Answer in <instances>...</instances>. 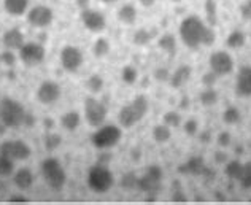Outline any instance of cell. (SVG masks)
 Segmentation results:
<instances>
[{
	"instance_id": "7bdbcfd3",
	"label": "cell",
	"mask_w": 251,
	"mask_h": 205,
	"mask_svg": "<svg viewBox=\"0 0 251 205\" xmlns=\"http://www.w3.org/2000/svg\"><path fill=\"white\" fill-rule=\"evenodd\" d=\"M216 81H218V75L211 70L207 72V74L202 77V84L205 86V88H215Z\"/></svg>"
},
{
	"instance_id": "681fc988",
	"label": "cell",
	"mask_w": 251,
	"mask_h": 205,
	"mask_svg": "<svg viewBox=\"0 0 251 205\" xmlns=\"http://www.w3.org/2000/svg\"><path fill=\"white\" fill-rule=\"evenodd\" d=\"M201 142H210V134H208V132H203V134L201 135Z\"/></svg>"
},
{
	"instance_id": "8d00e7d4",
	"label": "cell",
	"mask_w": 251,
	"mask_h": 205,
	"mask_svg": "<svg viewBox=\"0 0 251 205\" xmlns=\"http://www.w3.org/2000/svg\"><path fill=\"white\" fill-rule=\"evenodd\" d=\"M205 13H207L208 26L215 27V24H216V3H215V0H207L205 2Z\"/></svg>"
},
{
	"instance_id": "4fadbf2b",
	"label": "cell",
	"mask_w": 251,
	"mask_h": 205,
	"mask_svg": "<svg viewBox=\"0 0 251 205\" xmlns=\"http://www.w3.org/2000/svg\"><path fill=\"white\" fill-rule=\"evenodd\" d=\"M18 52L21 62L24 65H27V67H35V65H40L45 61V48L40 43L35 42L24 43L23 48Z\"/></svg>"
},
{
	"instance_id": "5bb4252c",
	"label": "cell",
	"mask_w": 251,
	"mask_h": 205,
	"mask_svg": "<svg viewBox=\"0 0 251 205\" xmlns=\"http://www.w3.org/2000/svg\"><path fill=\"white\" fill-rule=\"evenodd\" d=\"M80 19H81L84 27L91 32H94V34L102 32V30H105V27H107V19H105V16L100 11H97L94 8H89V6L81 10Z\"/></svg>"
},
{
	"instance_id": "7dc6e473",
	"label": "cell",
	"mask_w": 251,
	"mask_h": 205,
	"mask_svg": "<svg viewBox=\"0 0 251 205\" xmlns=\"http://www.w3.org/2000/svg\"><path fill=\"white\" fill-rule=\"evenodd\" d=\"M76 5L80 6L81 10H84V8H88V6H89V0H76Z\"/></svg>"
},
{
	"instance_id": "c3c4849f",
	"label": "cell",
	"mask_w": 251,
	"mask_h": 205,
	"mask_svg": "<svg viewBox=\"0 0 251 205\" xmlns=\"http://www.w3.org/2000/svg\"><path fill=\"white\" fill-rule=\"evenodd\" d=\"M138 3L143 5V6H147V8H148V6H153L156 3V0H138Z\"/></svg>"
},
{
	"instance_id": "4dcf8cb0",
	"label": "cell",
	"mask_w": 251,
	"mask_h": 205,
	"mask_svg": "<svg viewBox=\"0 0 251 205\" xmlns=\"http://www.w3.org/2000/svg\"><path fill=\"white\" fill-rule=\"evenodd\" d=\"M151 40H153V32L147 27H140L134 34V43L137 46H147Z\"/></svg>"
},
{
	"instance_id": "52a82bcc",
	"label": "cell",
	"mask_w": 251,
	"mask_h": 205,
	"mask_svg": "<svg viewBox=\"0 0 251 205\" xmlns=\"http://www.w3.org/2000/svg\"><path fill=\"white\" fill-rule=\"evenodd\" d=\"M162 178H164V172L159 165L157 164L148 165L143 174L138 177L137 188L140 189L142 193L156 194V193H159L162 188Z\"/></svg>"
},
{
	"instance_id": "1f68e13d",
	"label": "cell",
	"mask_w": 251,
	"mask_h": 205,
	"mask_svg": "<svg viewBox=\"0 0 251 205\" xmlns=\"http://www.w3.org/2000/svg\"><path fill=\"white\" fill-rule=\"evenodd\" d=\"M121 80L126 84H134L138 80V70L134 67V65H126L121 70Z\"/></svg>"
},
{
	"instance_id": "f907efd6",
	"label": "cell",
	"mask_w": 251,
	"mask_h": 205,
	"mask_svg": "<svg viewBox=\"0 0 251 205\" xmlns=\"http://www.w3.org/2000/svg\"><path fill=\"white\" fill-rule=\"evenodd\" d=\"M99 2H102V3H115V2H118V0H99Z\"/></svg>"
},
{
	"instance_id": "d6a6232c",
	"label": "cell",
	"mask_w": 251,
	"mask_h": 205,
	"mask_svg": "<svg viewBox=\"0 0 251 205\" xmlns=\"http://www.w3.org/2000/svg\"><path fill=\"white\" fill-rule=\"evenodd\" d=\"M240 118H242L240 110L237 107H229V108L224 110V113H223V121L226 124H229V126L237 124L240 121Z\"/></svg>"
},
{
	"instance_id": "9a60e30c",
	"label": "cell",
	"mask_w": 251,
	"mask_h": 205,
	"mask_svg": "<svg viewBox=\"0 0 251 205\" xmlns=\"http://www.w3.org/2000/svg\"><path fill=\"white\" fill-rule=\"evenodd\" d=\"M37 101L42 105H54L61 97V86L52 80H46L40 83L37 89Z\"/></svg>"
},
{
	"instance_id": "9c48e42d",
	"label": "cell",
	"mask_w": 251,
	"mask_h": 205,
	"mask_svg": "<svg viewBox=\"0 0 251 205\" xmlns=\"http://www.w3.org/2000/svg\"><path fill=\"white\" fill-rule=\"evenodd\" d=\"M0 154L8 156L13 161H25L32 154V150L24 140H6L0 145Z\"/></svg>"
},
{
	"instance_id": "b9f144b4",
	"label": "cell",
	"mask_w": 251,
	"mask_h": 205,
	"mask_svg": "<svg viewBox=\"0 0 251 205\" xmlns=\"http://www.w3.org/2000/svg\"><path fill=\"white\" fill-rule=\"evenodd\" d=\"M183 129H184V132H186V135H196L197 134V130H199V123H197L196 120H188L186 123H184V126H183Z\"/></svg>"
},
{
	"instance_id": "bcb514c9",
	"label": "cell",
	"mask_w": 251,
	"mask_h": 205,
	"mask_svg": "<svg viewBox=\"0 0 251 205\" xmlns=\"http://www.w3.org/2000/svg\"><path fill=\"white\" fill-rule=\"evenodd\" d=\"M25 201H27L25 196H11L10 197V202H25Z\"/></svg>"
},
{
	"instance_id": "7c38bea8",
	"label": "cell",
	"mask_w": 251,
	"mask_h": 205,
	"mask_svg": "<svg viewBox=\"0 0 251 205\" xmlns=\"http://www.w3.org/2000/svg\"><path fill=\"white\" fill-rule=\"evenodd\" d=\"M54 11L46 5H37L27 11V23L35 29H46L52 24Z\"/></svg>"
},
{
	"instance_id": "484cf974",
	"label": "cell",
	"mask_w": 251,
	"mask_h": 205,
	"mask_svg": "<svg viewBox=\"0 0 251 205\" xmlns=\"http://www.w3.org/2000/svg\"><path fill=\"white\" fill-rule=\"evenodd\" d=\"M247 43V35L243 34L242 30H232L230 34L227 35L226 38V46L230 50H237V48H242V46H245Z\"/></svg>"
},
{
	"instance_id": "f6af8a7d",
	"label": "cell",
	"mask_w": 251,
	"mask_h": 205,
	"mask_svg": "<svg viewBox=\"0 0 251 205\" xmlns=\"http://www.w3.org/2000/svg\"><path fill=\"white\" fill-rule=\"evenodd\" d=\"M240 15L243 19L251 21V0H247V2L240 6Z\"/></svg>"
},
{
	"instance_id": "836d02e7",
	"label": "cell",
	"mask_w": 251,
	"mask_h": 205,
	"mask_svg": "<svg viewBox=\"0 0 251 205\" xmlns=\"http://www.w3.org/2000/svg\"><path fill=\"white\" fill-rule=\"evenodd\" d=\"M239 183L242 184V188L251 189V161L242 165V174L239 178Z\"/></svg>"
},
{
	"instance_id": "f546056e",
	"label": "cell",
	"mask_w": 251,
	"mask_h": 205,
	"mask_svg": "<svg viewBox=\"0 0 251 205\" xmlns=\"http://www.w3.org/2000/svg\"><path fill=\"white\" fill-rule=\"evenodd\" d=\"M103 86H105L103 78L100 75H97V74L91 75L88 80H86V88H88L92 94H99V92H102Z\"/></svg>"
},
{
	"instance_id": "6da1fadb",
	"label": "cell",
	"mask_w": 251,
	"mask_h": 205,
	"mask_svg": "<svg viewBox=\"0 0 251 205\" xmlns=\"http://www.w3.org/2000/svg\"><path fill=\"white\" fill-rule=\"evenodd\" d=\"M210 29L207 23H203L199 16L191 15L184 18L180 24V38L188 48H199L205 43V35Z\"/></svg>"
},
{
	"instance_id": "83f0119b",
	"label": "cell",
	"mask_w": 251,
	"mask_h": 205,
	"mask_svg": "<svg viewBox=\"0 0 251 205\" xmlns=\"http://www.w3.org/2000/svg\"><path fill=\"white\" fill-rule=\"evenodd\" d=\"M218 99H220V96L213 88H205L199 94V102L203 107H213V105L218 103Z\"/></svg>"
},
{
	"instance_id": "f35d334b",
	"label": "cell",
	"mask_w": 251,
	"mask_h": 205,
	"mask_svg": "<svg viewBox=\"0 0 251 205\" xmlns=\"http://www.w3.org/2000/svg\"><path fill=\"white\" fill-rule=\"evenodd\" d=\"M0 64L6 65V67H15V64H16L15 52L10 50H5L3 52H0Z\"/></svg>"
},
{
	"instance_id": "7402d4cb",
	"label": "cell",
	"mask_w": 251,
	"mask_h": 205,
	"mask_svg": "<svg viewBox=\"0 0 251 205\" xmlns=\"http://www.w3.org/2000/svg\"><path fill=\"white\" fill-rule=\"evenodd\" d=\"M3 8L11 16H23L27 13L29 0H3Z\"/></svg>"
},
{
	"instance_id": "d590c367",
	"label": "cell",
	"mask_w": 251,
	"mask_h": 205,
	"mask_svg": "<svg viewBox=\"0 0 251 205\" xmlns=\"http://www.w3.org/2000/svg\"><path fill=\"white\" fill-rule=\"evenodd\" d=\"M162 123L167 124L169 128H180L181 126V115L178 111H167L162 116Z\"/></svg>"
},
{
	"instance_id": "5b68a950",
	"label": "cell",
	"mask_w": 251,
	"mask_h": 205,
	"mask_svg": "<svg viewBox=\"0 0 251 205\" xmlns=\"http://www.w3.org/2000/svg\"><path fill=\"white\" fill-rule=\"evenodd\" d=\"M42 175L45 183L48 184L51 189H62L67 181V174L62 164L59 162L56 157H46L42 162Z\"/></svg>"
},
{
	"instance_id": "ffe728a7",
	"label": "cell",
	"mask_w": 251,
	"mask_h": 205,
	"mask_svg": "<svg viewBox=\"0 0 251 205\" xmlns=\"http://www.w3.org/2000/svg\"><path fill=\"white\" fill-rule=\"evenodd\" d=\"M191 75H193V69H191L189 65H180V67L170 75L172 88H181V86H184L191 80Z\"/></svg>"
},
{
	"instance_id": "f1b7e54d",
	"label": "cell",
	"mask_w": 251,
	"mask_h": 205,
	"mask_svg": "<svg viewBox=\"0 0 251 205\" xmlns=\"http://www.w3.org/2000/svg\"><path fill=\"white\" fill-rule=\"evenodd\" d=\"M242 162L240 161H229L226 162V167H224V174H226L227 178L230 180H235L239 181L240 174H242Z\"/></svg>"
},
{
	"instance_id": "44dd1931",
	"label": "cell",
	"mask_w": 251,
	"mask_h": 205,
	"mask_svg": "<svg viewBox=\"0 0 251 205\" xmlns=\"http://www.w3.org/2000/svg\"><path fill=\"white\" fill-rule=\"evenodd\" d=\"M61 126L67 130V132H74L80 128L81 124V115L78 113L75 110H70V111H65V113L61 116Z\"/></svg>"
},
{
	"instance_id": "e575fe53",
	"label": "cell",
	"mask_w": 251,
	"mask_h": 205,
	"mask_svg": "<svg viewBox=\"0 0 251 205\" xmlns=\"http://www.w3.org/2000/svg\"><path fill=\"white\" fill-rule=\"evenodd\" d=\"M15 172V161L10 159L8 156L0 154V175H11Z\"/></svg>"
},
{
	"instance_id": "3957f363",
	"label": "cell",
	"mask_w": 251,
	"mask_h": 205,
	"mask_svg": "<svg viewBox=\"0 0 251 205\" xmlns=\"http://www.w3.org/2000/svg\"><path fill=\"white\" fill-rule=\"evenodd\" d=\"M150 103L148 99L145 96H137L130 103L124 105L120 110V115H118V120H120L121 128L124 129H130L134 128L137 123H140L145 115L148 113Z\"/></svg>"
},
{
	"instance_id": "8fae6325",
	"label": "cell",
	"mask_w": 251,
	"mask_h": 205,
	"mask_svg": "<svg viewBox=\"0 0 251 205\" xmlns=\"http://www.w3.org/2000/svg\"><path fill=\"white\" fill-rule=\"evenodd\" d=\"M59 57H61V64L64 70L70 72V74H75V72L80 70L84 61L81 50L74 45H65L61 50V56Z\"/></svg>"
},
{
	"instance_id": "e0dca14e",
	"label": "cell",
	"mask_w": 251,
	"mask_h": 205,
	"mask_svg": "<svg viewBox=\"0 0 251 205\" xmlns=\"http://www.w3.org/2000/svg\"><path fill=\"white\" fill-rule=\"evenodd\" d=\"M24 34L19 29H8L3 34V46L5 50L10 51H19L24 45Z\"/></svg>"
},
{
	"instance_id": "ab89813d",
	"label": "cell",
	"mask_w": 251,
	"mask_h": 205,
	"mask_svg": "<svg viewBox=\"0 0 251 205\" xmlns=\"http://www.w3.org/2000/svg\"><path fill=\"white\" fill-rule=\"evenodd\" d=\"M137 180H138V177L134 174V172H130V174H126L123 177V188H127V189H132V188H137Z\"/></svg>"
},
{
	"instance_id": "603a6c76",
	"label": "cell",
	"mask_w": 251,
	"mask_h": 205,
	"mask_svg": "<svg viewBox=\"0 0 251 205\" xmlns=\"http://www.w3.org/2000/svg\"><path fill=\"white\" fill-rule=\"evenodd\" d=\"M118 18L123 24H135L137 21V8L132 3H126L123 5L120 10H118Z\"/></svg>"
},
{
	"instance_id": "d6986e66",
	"label": "cell",
	"mask_w": 251,
	"mask_h": 205,
	"mask_svg": "<svg viewBox=\"0 0 251 205\" xmlns=\"http://www.w3.org/2000/svg\"><path fill=\"white\" fill-rule=\"evenodd\" d=\"M13 183L19 189H29L34 184V174L27 167H21L16 172H13Z\"/></svg>"
},
{
	"instance_id": "60d3db41",
	"label": "cell",
	"mask_w": 251,
	"mask_h": 205,
	"mask_svg": "<svg viewBox=\"0 0 251 205\" xmlns=\"http://www.w3.org/2000/svg\"><path fill=\"white\" fill-rule=\"evenodd\" d=\"M216 142H218V145H220V147L227 148L229 145H230V142H232V135H230V132L223 130V132H220V134H218Z\"/></svg>"
},
{
	"instance_id": "277c9868",
	"label": "cell",
	"mask_w": 251,
	"mask_h": 205,
	"mask_svg": "<svg viewBox=\"0 0 251 205\" xmlns=\"http://www.w3.org/2000/svg\"><path fill=\"white\" fill-rule=\"evenodd\" d=\"M115 177L111 170L103 164L92 165L88 172V186L97 194H105L113 188Z\"/></svg>"
},
{
	"instance_id": "d4e9b609",
	"label": "cell",
	"mask_w": 251,
	"mask_h": 205,
	"mask_svg": "<svg viewBox=\"0 0 251 205\" xmlns=\"http://www.w3.org/2000/svg\"><path fill=\"white\" fill-rule=\"evenodd\" d=\"M153 138L156 143H167L172 138V128H169L167 124H156L153 128Z\"/></svg>"
},
{
	"instance_id": "cb8c5ba5",
	"label": "cell",
	"mask_w": 251,
	"mask_h": 205,
	"mask_svg": "<svg viewBox=\"0 0 251 205\" xmlns=\"http://www.w3.org/2000/svg\"><path fill=\"white\" fill-rule=\"evenodd\" d=\"M157 45H159V48L164 52H167L170 57H174L176 54V38H175V35L164 34L162 37H159V42H157Z\"/></svg>"
},
{
	"instance_id": "4316f807",
	"label": "cell",
	"mask_w": 251,
	"mask_h": 205,
	"mask_svg": "<svg viewBox=\"0 0 251 205\" xmlns=\"http://www.w3.org/2000/svg\"><path fill=\"white\" fill-rule=\"evenodd\" d=\"M110 51H111V45L107 38H103V37L97 38V40L94 42V45H92V52H94V56L99 59L107 57L110 54Z\"/></svg>"
},
{
	"instance_id": "ac0fdd59",
	"label": "cell",
	"mask_w": 251,
	"mask_h": 205,
	"mask_svg": "<svg viewBox=\"0 0 251 205\" xmlns=\"http://www.w3.org/2000/svg\"><path fill=\"white\" fill-rule=\"evenodd\" d=\"M178 170H180L181 174H188V175H203L207 170V165H205V161H203V157L194 156L183 165H180Z\"/></svg>"
},
{
	"instance_id": "2e32d148",
	"label": "cell",
	"mask_w": 251,
	"mask_h": 205,
	"mask_svg": "<svg viewBox=\"0 0 251 205\" xmlns=\"http://www.w3.org/2000/svg\"><path fill=\"white\" fill-rule=\"evenodd\" d=\"M235 94L240 97L251 96V67H242L237 74L235 80Z\"/></svg>"
},
{
	"instance_id": "816d5d0a",
	"label": "cell",
	"mask_w": 251,
	"mask_h": 205,
	"mask_svg": "<svg viewBox=\"0 0 251 205\" xmlns=\"http://www.w3.org/2000/svg\"><path fill=\"white\" fill-rule=\"evenodd\" d=\"M218 161H224V154L221 153V151H218Z\"/></svg>"
},
{
	"instance_id": "8992f818",
	"label": "cell",
	"mask_w": 251,
	"mask_h": 205,
	"mask_svg": "<svg viewBox=\"0 0 251 205\" xmlns=\"http://www.w3.org/2000/svg\"><path fill=\"white\" fill-rule=\"evenodd\" d=\"M123 137V130L120 126L116 124H102L100 128H97L96 132L91 137V142L99 150H108L113 148L120 143Z\"/></svg>"
},
{
	"instance_id": "30bf717a",
	"label": "cell",
	"mask_w": 251,
	"mask_h": 205,
	"mask_svg": "<svg viewBox=\"0 0 251 205\" xmlns=\"http://www.w3.org/2000/svg\"><path fill=\"white\" fill-rule=\"evenodd\" d=\"M210 70L215 72L218 77H224L232 74L234 70V57L227 51H213L208 59Z\"/></svg>"
},
{
	"instance_id": "ba28073f",
	"label": "cell",
	"mask_w": 251,
	"mask_h": 205,
	"mask_svg": "<svg viewBox=\"0 0 251 205\" xmlns=\"http://www.w3.org/2000/svg\"><path fill=\"white\" fill-rule=\"evenodd\" d=\"M108 115V110L105 107V103L100 102L96 97H86L84 101V120L91 128H100L105 123Z\"/></svg>"
},
{
	"instance_id": "74e56055",
	"label": "cell",
	"mask_w": 251,
	"mask_h": 205,
	"mask_svg": "<svg viewBox=\"0 0 251 205\" xmlns=\"http://www.w3.org/2000/svg\"><path fill=\"white\" fill-rule=\"evenodd\" d=\"M61 135H57V134H48L45 137V148L48 150V151H54L57 150L59 147H61Z\"/></svg>"
},
{
	"instance_id": "7a4b0ae2",
	"label": "cell",
	"mask_w": 251,
	"mask_h": 205,
	"mask_svg": "<svg viewBox=\"0 0 251 205\" xmlns=\"http://www.w3.org/2000/svg\"><path fill=\"white\" fill-rule=\"evenodd\" d=\"M0 121H2L6 128L18 129V128H21V126L32 124V118L16 99L3 97L2 101H0Z\"/></svg>"
},
{
	"instance_id": "ee69618b",
	"label": "cell",
	"mask_w": 251,
	"mask_h": 205,
	"mask_svg": "<svg viewBox=\"0 0 251 205\" xmlns=\"http://www.w3.org/2000/svg\"><path fill=\"white\" fill-rule=\"evenodd\" d=\"M154 78L157 81H170V72L164 67H159L154 72Z\"/></svg>"
}]
</instances>
